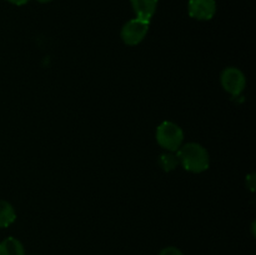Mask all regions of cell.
Segmentation results:
<instances>
[{
  "label": "cell",
  "instance_id": "obj_1",
  "mask_svg": "<svg viewBox=\"0 0 256 255\" xmlns=\"http://www.w3.org/2000/svg\"><path fill=\"white\" fill-rule=\"evenodd\" d=\"M178 159L185 170L192 172H202L210 164L209 152L198 142H188L178 150Z\"/></svg>",
  "mask_w": 256,
  "mask_h": 255
},
{
  "label": "cell",
  "instance_id": "obj_2",
  "mask_svg": "<svg viewBox=\"0 0 256 255\" xmlns=\"http://www.w3.org/2000/svg\"><path fill=\"white\" fill-rule=\"evenodd\" d=\"M156 140L159 145L169 152H178L184 142V132L179 125L164 122L158 126Z\"/></svg>",
  "mask_w": 256,
  "mask_h": 255
},
{
  "label": "cell",
  "instance_id": "obj_3",
  "mask_svg": "<svg viewBox=\"0 0 256 255\" xmlns=\"http://www.w3.org/2000/svg\"><path fill=\"white\" fill-rule=\"evenodd\" d=\"M150 22L142 19L129 20L122 29V39L126 45H138L144 40L149 32Z\"/></svg>",
  "mask_w": 256,
  "mask_h": 255
},
{
  "label": "cell",
  "instance_id": "obj_4",
  "mask_svg": "<svg viewBox=\"0 0 256 255\" xmlns=\"http://www.w3.org/2000/svg\"><path fill=\"white\" fill-rule=\"evenodd\" d=\"M222 85L229 94L238 96L242 94L246 85V79L242 70L236 68H228L222 72Z\"/></svg>",
  "mask_w": 256,
  "mask_h": 255
},
{
  "label": "cell",
  "instance_id": "obj_5",
  "mask_svg": "<svg viewBox=\"0 0 256 255\" xmlns=\"http://www.w3.org/2000/svg\"><path fill=\"white\" fill-rule=\"evenodd\" d=\"M189 15L196 20H210L216 12L215 0H189Z\"/></svg>",
  "mask_w": 256,
  "mask_h": 255
},
{
  "label": "cell",
  "instance_id": "obj_6",
  "mask_svg": "<svg viewBox=\"0 0 256 255\" xmlns=\"http://www.w3.org/2000/svg\"><path fill=\"white\" fill-rule=\"evenodd\" d=\"M138 19L150 22L156 12L158 0H130Z\"/></svg>",
  "mask_w": 256,
  "mask_h": 255
},
{
  "label": "cell",
  "instance_id": "obj_7",
  "mask_svg": "<svg viewBox=\"0 0 256 255\" xmlns=\"http://www.w3.org/2000/svg\"><path fill=\"white\" fill-rule=\"evenodd\" d=\"M0 255H25L24 246L15 238H6L0 242Z\"/></svg>",
  "mask_w": 256,
  "mask_h": 255
},
{
  "label": "cell",
  "instance_id": "obj_8",
  "mask_svg": "<svg viewBox=\"0 0 256 255\" xmlns=\"http://www.w3.org/2000/svg\"><path fill=\"white\" fill-rule=\"evenodd\" d=\"M16 219V212L12 204L5 200H0V228H6Z\"/></svg>",
  "mask_w": 256,
  "mask_h": 255
},
{
  "label": "cell",
  "instance_id": "obj_9",
  "mask_svg": "<svg viewBox=\"0 0 256 255\" xmlns=\"http://www.w3.org/2000/svg\"><path fill=\"white\" fill-rule=\"evenodd\" d=\"M159 164L164 172H169L176 169V166L179 165V159H178L176 155L172 154V152H165V154L160 155Z\"/></svg>",
  "mask_w": 256,
  "mask_h": 255
},
{
  "label": "cell",
  "instance_id": "obj_10",
  "mask_svg": "<svg viewBox=\"0 0 256 255\" xmlns=\"http://www.w3.org/2000/svg\"><path fill=\"white\" fill-rule=\"evenodd\" d=\"M159 255H184L182 252V250H179L175 246H168L165 249H162V252H159Z\"/></svg>",
  "mask_w": 256,
  "mask_h": 255
},
{
  "label": "cell",
  "instance_id": "obj_11",
  "mask_svg": "<svg viewBox=\"0 0 256 255\" xmlns=\"http://www.w3.org/2000/svg\"><path fill=\"white\" fill-rule=\"evenodd\" d=\"M246 180H248V185H249V188H250V190H254V188H255V184H254V174L252 175H250L249 178H246Z\"/></svg>",
  "mask_w": 256,
  "mask_h": 255
},
{
  "label": "cell",
  "instance_id": "obj_12",
  "mask_svg": "<svg viewBox=\"0 0 256 255\" xmlns=\"http://www.w3.org/2000/svg\"><path fill=\"white\" fill-rule=\"evenodd\" d=\"M6 2H12V4H14V5H24V4H26L29 0H6Z\"/></svg>",
  "mask_w": 256,
  "mask_h": 255
},
{
  "label": "cell",
  "instance_id": "obj_13",
  "mask_svg": "<svg viewBox=\"0 0 256 255\" xmlns=\"http://www.w3.org/2000/svg\"><path fill=\"white\" fill-rule=\"evenodd\" d=\"M38 2H52V0H38Z\"/></svg>",
  "mask_w": 256,
  "mask_h": 255
}]
</instances>
